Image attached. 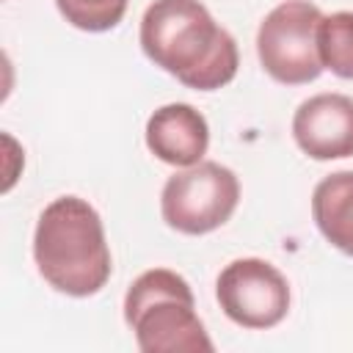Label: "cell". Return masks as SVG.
I'll list each match as a JSON object with an SVG mask.
<instances>
[{
	"label": "cell",
	"mask_w": 353,
	"mask_h": 353,
	"mask_svg": "<svg viewBox=\"0 0 353 353\" xmlns=\"http://www.w3.org/2000/svg\"><path fill=\"white\" fill-rule=\"evenodd\" d=\"M240 201V182L232 168L201 160L171 174L160 193L163 221L182 234H207L223 226Z\"/></svg>",
	"instance_id": "cell-4"
},
{
	"label": "cell",
	"mask_w": 353,
	"mask_h": 353,
	"mask_svg": "<svg viewBox=\"0 0 353 353\" xmlns=\"http://www.w3.org/2000/svg\"><path fill=\"white\" fill-rule=\"evenodd\" d=\"M312 215L320 234L353 256V171H334L314 185Z\"/></svg>",
	"instance_id": "cell-9"
},
{
	"label": "cell",
	"mask_w": 353,
	"mask_h": 353,
	"mask_svg": "<svg viewBox=\"0 0 353 353\" xmlns=\"http://www.w3.org/2000/svg\"><path fill=\"white\" fill-rule=\"evenodd\" d=\"M143 55L196 91H215L237 74V41L201 0H152L141 17Z\"/></svg>",
	"instance_id": "cell-1"
},
{
	"label": "cell",
	"mask_w": 353,
	"mask_h": 353,
	"mask_svg": "<svg viewBox=\"0 0 353 353\" xmlns=\"http://www.w3.org/2000/svg\"><path fill=\"white\" fill-rule=\"evenodd\" d=\"M146 146L157 160L168 165H196L210 146L207 119L188 102L163 105L146 121Z\"/></svg>",
	"instance_id": "cell-8"
},
{
	"label": "cell",
	"mask_w": 353,
	"mask_h": 353,
	"mask_svg": "<svg viewBox=\"0 0 353 353\" xmlns=\"http://www.w3.org/2000/svg\"><path fill=\"white\" fill-rule=\"evenodd\" d=\"M323 14L309 0L279 3L256 30V55L262 69L284 85H303L320 77L317 25Z\"/></svg>",
	"instance_id": "cell-5"
},
{
	"label": "cell",
	"mask_w": 353,
	"mask_h": 353,
	"mask_svg": "<svg viewBox=\"0 0 353 353\" xmlns=\"http://www.w3.org/2000/svg\"><path fill=\"white\" fill-rule=\"evenodd\" d=\"M317 55L323 69L353 80V11H334L317 25Z\"/></svg>",
	"instance_id": "cell-10"
},
{
	"label": "cell",
	"mask_w": 353,
	"mask_h": 353,
	"mask_svg": "<svg viewBox=\"0 0 353 353\" xmlns=\"http://www.w3.org/2000/svg\"><path fill=\"white\" fill-rule=\"evenodd\" d=\"M130 0H55L61 17L77 30L105 33L116 28L127 14Z\"/></svg>",
	"instance_id": "cell-11"
},
{
	"label": "cell",
	"mask_w": 353,
	"mask_h": 353,
	"mask_svg": "<svg viewBox=\"0 0 353 353\" xmlns=\"http://www.w3.org/2000/svg\"><path fill=\"white\" fill-rule=\"evenodd\" d=\"M33 259L52 290L72 298L99 292L113 268L99 212L80 196L50 201L33 232Z\"/></svg>",
	"instance_id": "cell-2"
},
{
	"label": "cell",
	"mask_w": 353,
	"mask_h": 353,
	"mask_svg": "<svg viewBox=\"0 0 353 353\" xmlns=\"http://www.w3.org/2000/svg\"><path fill=\"white\" fill-rule=\"evenodd\" d=\"M124 320L143 353H196L212 350V339L196 314L190 284L168 270H143L124 295Z\"/></svg>",
	"instance_id": "cell-3"
},
{
	"label": "cell",
	"mask_w": 353,
	"mask_h": 353,
	"mask_svg": "<svg viewBox=\"0 0 353 353\" xmlns=\"http://www.w3.org/2000/svg\"><path fill=\"white\" fill-rule=\"evenodd\" d=\"M292 138L312 160L353 157V97L314 94L292 116Z\"/></svg>",
	"instance_id": "cell-7"
},
{
	"label": "cell",
	"mask_w": 353,
	"mask_h": 353,
	"mask_svg": "<svg viewBox=\"0 0 353 353\" xmlns=\"http://www.w3.org/2000/svg\"><path fill=\"white\" fill-rule=\"evenodd\" d=\"M215 298L232 323L254 331L279 325L290 312L287 279L259 256L229 262L215 281Z\"/></svg>",
	"instance_id": "cell-6"
}]
</instances>
